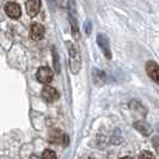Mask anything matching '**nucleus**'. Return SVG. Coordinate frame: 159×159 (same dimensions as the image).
Instances as JSON below:
<instances>
[{
	"instance_id": "obj_1",
	"label": "nucleus",
	"mask_w": 159,
	"mask_h": 159,
	"mask_svg": "<svg viewBox=\"0 0 159 159\" xmlns=\"http://www.w3.org/2000/svg\"><path fill=\"white\" fill-rule=\"evenodd\" d=\"M66 46L68 49V54H70V66H71L72 73H78L81 66V57L78 47L73 43V42H66Z\"/></svg>"
},
{
	"instance_id": "obj_2",
	"label": "nucleus",
	"mask_w": 159,
	"mask_h": 159,
	"mask_svg": "<svg viewBox=\"0 0 159 159\" xmlns=\"http://www.w3.org/2000/svg\"><path fill=\"white\" fill-rule=\"evenodd\" d=\"M68 22L71 24L72 35L75 40H79V26H78V20H77V15H75V2L74 0H70L68 2Z\"/></svg>"
},
{
	"instance_id": "obj_3",
	"label": "nucleus",
	"mask_w": 159,
	"mask_h": 159,
	"mask_svg": "<svg viewBox=\"0 0 159 159\" xmlns=\"http://www.w3.org/2000/svg\"><path fill=\"white\" fill-rule=\"evenodd\" d=\"M53 77H54V74H53V71L47 67V66H42L40 67L39 70H37V73H36V78L37 80L42 83V84H48V83H50L52 80H53Z\"/></svg>"
},
{
	"instance_id": "obj_4",
	"label": "nucleus",
	"mask_w": 159,
	"mask_h": 159,
	"mask_svg": "<svg viewBox=\"0 0 159 159\" xmlns=\"http://www.w3.org/2000/svg\"><path fill=\"white\" fill-rule=\"evenodd\" d=\"M4 10H5V13H6L10 18H12V19H18V18L20 17V15H22L20 6H19L17 2H13V1L6 2Z\"/></svg>"
},
{
	"instance_id": "obj_5",
	"label": "nucleus",
	"mask_w": 159,
	"mask_h": 159,
	"mask_svg": "<svg viewBox=\"0 0 159 159\" xmlns=\"http://www.w3.org/2000/svg\"><path fill=\"white\" fill-rule=\"evenodd\" d=\"M97 43L101 47L102 52L104 53V55L108 59H111V52H110V47H109V40L108 37L103 35V34H98L97 35Z\"/></svg>"
},
{
	"instance_id": "obj_6",
	"label": "nucleus",
	"mask_w": 159,
	"mask_h": 159,
	"mask_svg": "<svg viewBox=\"0 0 159 159\" xmlns=\"http://www.w3.org/2000/svg\"><path fill=\"white\" fill-rule=\"evenodd\" d=\"M44 36V26L40 23H34L30 26V37L34 41H41Z\"/></svg>"
},
{
	"instance_id": "obj_7",
	"label": "nucleus",
	"mask_w": 159,
	"mask_h": 159,
	"mask_svg": "<svg viewBox=\"0 0 159 159\" xmlns=\"http://www.w3.org/2000/svg\"><path fill=\"white\" fill-rule=\"evenodd\" d=\"M146 72L148 74V77L152 80H154L156 83L159 81V67L158 64L154 62V61H148L146 64Z\"/></svg>"
},
{
	"instance_id": "obj_8",
	"label": "nucleus",
	"mask_w": 159,
	"mask_h": 159,
	"mask_svg": "<svg viewBox=\"0 0 159 159\" xmlns=\"http://www.w3.org/2000/svg\"><path fill=\"white\" fill-rule=\"evenodd\" d=\"M26 13L30 17H35L41 8V0H28L25 4Z\"/></svg>"
},
{
	"instance_id": "obj_9",
	"label": "nucleus",
	"mask_w": 159,
	"mask_h": 159,
	"mask_svg": "<svg viewBox=\"0 0 159 159\" xmlns=\"http://www.w3.org/2000/svg\"><path fill=\"white\" fill-rule=\"evenodd\" d=\"M42 98L46 101V102H54L55 99H57V97H59V93H57V91H56L54 88H52V86H44L43 90H42Z\"/></svg>"
},
{
	"instance_id": "obj_10",
	"label": "nucleus",
	"mask_w": 159,
	"mask_h": 159,
	"mask_svg": "<svg viewBox=\"0 0 159 159\" xmlns=\"http://www.w3.org/2000/svg\"><path fill=\"white\" fill-rule=\"evenodd\" d=\"M41 159H56V153L52 150H46L42 153Z\"/></svg>"
},
{
	"instance_id": "obj_11",
	"label": "nucleus",
	"mask_w": 159,
	"mask_h": 159,
	"mask_svg": "<svg viewBox=\"0 0 159 159\" xmlns=\"http://www.w3.org/2000/svg\"><path fill=\"white\" fill-rule=\"evenodd\" d=\"M139 159H156L154 158V156L152 154L151 152L148 151H143L140 153V156H139Z\"/></svg>"
},
{
	"instance_id": "obj_12",
	"label": "nucleus",
	"mask_w": 159,
	"mask_h": 159,
	"mask_svg": "<svg viewBox=\"0 0 159 159\" xmlns=\"http://www.w3.org/2000/svg\"><path fill=\"white\" fill-rule=\"evenodd\" d=\"M53 56H54V67H55L56 72L60 71V65H59V60H57V54L55 53V49H53Z\"/></svg>"
},
{
	"instance_id": "obj_13",
	"label": "nucleus",
	"mask_w": 159,
	"mask_h": 159,
	"mask_svg": "<svg viewBox=\"0 0 159 159\" xmlns=\"http://www.w3.org/2000/svg\"><path fill=\"white\" fill-rule=\"evenodd\" d=\"M121 159H133L132 157H123V158H121Z\"/></svg>"
}]
</instances>
